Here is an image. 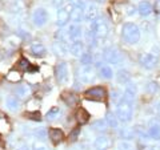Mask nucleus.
Listing matches in <instances>:
<instances>
[{
    "label": "nucleus",
    "instance_id": "5",
    "mask_svg": "<svg viewBox=\"0 0 160 150\" xmlns=\"http://www.w3.org/2000/svg\"><path fill=\"white\" fill-rule=\"evenodd\" d=\"M84 94H86L87 98L93 100V101H103V100L107 97L106 89L102 88V87H93L91 89H88Z\"/></svg>",
    "mask_w": 160,
    "mask_h": 150
},
{
    "label": "nucleus",
    "instance_id": "40",
    "mask_svg": "<svg viewBox=\"0 0 160 150\" xmlns=\"http://www.w3.org/2000/svg\"><path fill=\"white\" fill-rule=\"evenodd\" d=\"M153 9H155V12H156L158 15H160V0H156V2H155Z\"/></svg>",
    "mask_w": 160,
    "mask_h": 150
},
{
    "label": "nucleus",
    "instance_id": "41",
    "mask_svg": "<svg viewBox=\"0 0 160 150\" xmlns=\"http://www.w3.org/2000/svg\"><path fill=\"white\" fill-rule=\"evenodd\" d=\"M16 150H29V146H28V145H26V143H22L20 146L16 148Z\"/></svg>",
    "mask_w": 160,
    "mask_h": 150
},
{
    "label": "nucleus",
    "instance_id": "31",
    "mask_svg": "<svg viewBox=\"0 0 160 150\" xmlns=\"http://www.w3.org/2000/svg\"><path fill=\"white\" fill-rule=\"evenodd\" d=\"M29 68H31V64H29V61L27 59L22 57L18 61V69H20V71H28Z\"/></svg>",
    "mask_w": 160,
    "mask_h": 150
},
{
    "label": "nucleus",
    "instance_id": "12",
    "mask_svg": "<svg viewBox=\"0 0 160 150\" xmlns=\"http://www.w3.org/2000/svg\"><path fill=\"white\" fill-rule=\"evenodd\" d=\"M31 53L33 54V56H38V57H42V56H44L46 54V47L43 45L42 43H39V41H36V43H32L31 44Z\"/></svg>",
    "mask_w": 160,
    "mask_h": 150
},
{
    "label": "nucleus",
    "instance_id": "2",
    "mask_svg": "<svg viewBox=\"0 0 160 150\" xmlns=\"http://www.w3.org/2000/svg\"><path fill=\"white\" fill-rule=\"evenodd\" d=\"M116 116L120 121L128 122L132 118V102L126 101V100H120L116 106Z\"/></svg>",
    "mask_w": 160,
    "mask_h": 150
},
{
    "label": "nucleus",
    "instance_id": "26",
    "mask_svg": "<svg viewBox=\"0 0 160 150\" xmlns=\"http://www.w3.org/2000/svg\"><path fill=\"white\" fill-rule=\"evenodd\" d=\"M107 128H108V124H107L106 120H103V121L102 120H98V121L93 124V129L98 132H106Z\"/></svg>",
    "mask_w": 160,
    "mask_h": 150
},
{
    "label": "nucleus",
    "instance_id": "28",
    "mask_svg": "<svg viewBox=\"0 0 160 150\" xmlns=\"http://www.w3.org/2000/svg\"><path fill=\"white\" fill-rule=\"evenodd\" d=\"M118 149H119V150H135V146H133L132 142L127 141V139H123V141L119 142Z\"/></svg>",
    "mask_w": 160,
    "mask_h": 150
},
{
    "label": "nucleus",
    "instance_id": "23",
    "mask_svg": "<svg viewBox=\"0 0 160 150\" xmlns=\"http://www.w3.org/2000/svg\"><path fill=\"white\" fill-rule=\"evenodd\" d=\"M98 16V8L95 6H87L84 11V19L86 20H95Z\"/></svg>",
    "mask_w": 160,
    "mask_h": 150
},
{
    "label": "nucleus",
    "instance_id": "38",
    "mask_svg": "<svg viewBox=\"0 0 160 150\" xmlns=\"http://www.w3.org/2000/svg\"><path fill=\"white\" fill-rule=\"evenodd\" d=\"M79 133H80V128H76V129H75V130L71 133V136H69V138H71L72 141H75V139L78 138V134H79Z\"/></svg>",
    "mask_w": 160,
    "mask_h": 150
},
{
    "label": "nucleus",
    "instance_id": "42",
    "mask_svg": "<svg viewBox=\"0 0 160 150\" xmlns=\"http://www.w3.org/2000/svg\"><path fill=\"white\" fill-rule=\"evenodd\" d=\"M53 4H55V6H62V4H63V0H55Z\"/></svg>",
    "mask_w": 160,
    "mask_h": 150
},
{
    "label": "nucleus",
    "instance_id": "25",
    "mask_svg": "<svg viewBox=\"0 0 160 150\" xmlns=\"http://www.w3.org/2000/svg\"><path fill=\"white\" fill-rule=\"evenodd\" d=\"M133 130L132 129H129V128H123V129H120L119 130V136L124 138V139H131L133 137Z\"/></svg>",
    "mask_w": 160,
    "mask_h": 150
},
{
    "label": "nucleus",
    "instance_id": "3",
    "mask_svg": "<svg viewBox=\"0 0 160 150\" xmlns=\"http://www.w3.org/2000/svg\"><path fill=\"white\" fill-rule=\"evenodd\" d=\"M89 32L96 39H104L109 32V28L107 26V23L104 20H91V24H89Z\"/></svg>",
    "mask_w": 160,
    "mask_h": 150
},
{
    "label": "nucleus",
    "instance_id": "16",
    "mask_svg": "<svg viewBox=\"0 0 160 150\" xmlns=\"http://www.w3.org/2000/svg\"><path fill=\"white\" fill-rule=\"evenodd\" d=\"M148 137L152 139H160V124L152 122L151 126L148 128Z\"/></svg>",
    "mask_w": 160,
    "mask_h": 150
},
{
    "label": "nucleus",
    "instance_id": "21",
    "mask_svg": "<svg viewBox=\"0 0 160 150\" xmlns=\"http://www.w3.org/2000/svg\"><path fill=\"white\" fill-rule=\"evenodd\" d=\"M76 118H78V121H79L80 125L87 124L89 121V113L84 108H80L78 110V113H76Z\"/></svg>",
    "mask_w": 160,
    "mask_h": 150
},
{
    "label": "nucleus",
    "instance_id": "36",
    "mask_svg": "<svg viewBox=\"0 0 160 150\" xmlns=\"http://www.w3.org/2000/svg\"><path fill=\"white\" fill-rule=\"evenodd\" d=\"M26 117L33 120V121H40V118H42V116H40V113L38 110H35V112H27L26 113Z\"/></svg>",
    "mask_w": 160,
    "mask_h": 150
},
{
    "label": "nucleus",
    "instance_id": "7",
    "mask_svg": "<svg viewBox=\"0 0 160 150\" xmlns=\"http://www.w3.org/2000/svg\"><path fill=\"white\" fill-rule=\"evenodd\" d=\"M75 7H72L71 4H68L66 8H62L58 11V26L59 27H64L66 24L69 21V15H71V11Z\"/></svg>",
    "mask_w": 160,
    "mask_h": 150
},
{
    "label": "nucleus",
    "instance_id": "30",
    "mask_svg": "<svg viewBox=\"0 0 160 150\" xmlns=\"http://www.w3.org/2000/svg\"><path fill=\"white\" fill-rule=\"evenodd\" d=\"M129 78H131V76H129V73L127 71H119V73H118V81L119 82L127 84L129 81Z\"/></svg>",
    "mask_w": 160,
    "mask_h": 150
},
{
    "label": "nucleus",
    "instance_id": "6",
    "mask_svg": "<svg viewBox=\"0 0 160 150\" xmlns=\"http://www.w3.org/2000/svg\"><path fill=\"white\" fill-rule=\"evenodd\" d=\"M47 20H48V13H47V11L44 8H36L33 11V13H32V21H33L35 26L43 27L44 24L47 23Z\"/></svg>",
    "mask_w": 160,
    "mask_h": 150
},
{
    "label": "nucleus",
    "instance_id": "32",
    "mask_svg": "<svg viewBox=\"0 0 160 150\" xmlns=\"http://www.w3.org/2000/svg\"><path fill=\"white\" fill-rule=\"evenodd\" d=\"M7 80L11 82H16V81H20L22 80V74L16 71H11L8 74H7Z\"/></svg>",
    "mask_w": 160,
    "mask_h": 150
},
{
    "label": "nucleus",
    "instance_id": "27",
    "mask_svg": "<svg viewBox=\"0 0 160 150\" xmlns=\"http://www.w3.org/2000/svg\"><path fill=\"white\" fill-rule=\"evenodd\" d=\"M59 113H60L59 106H53V108H51V109H49V110L47 112L46 118L48 120V121H52V120H55V118L59 116Z\"/></svg>",
    "mask_w": 160,
    "mask_h": 150
},
{
    "label": "nucleus",
    "instance_id": "20",
    "mask_svg": "<svg viewBox=\"0 0 160 150\" xmlns=\"http://www.w3.org/2000/svg\"><path fill=\"white\" fill-rule=\"evenodd\" d=\"M83 9L82 8H73L71 11V15H69V19H71V21H73L75 24H79L82 21V19L84 17L83 16Z\"/></svg>",
    "mask_w": 160,
    "mask_h": 150
},
{
    "label": "nucleus",
    "instance_id": "4",
    "mask_svg": "<svg viewBox=\"0 0 160 150\" xmlns=\"http://www.w3.org/2000/svg\"><path fill=\"white\" fill-rule=\"evenodd\" d=\"M103 57L106 60L107 63L112 64V65H118V64L122 61V56H120V53L116 48H106L103 52Z\"/></svg>",
    "mask_w": 160,
    "mask_h": 150
},
{
    "label": "nucleus",
    "instance_id": "37",
    "mask_svg": "<svg viewBox=\"0 0 160 150\" xmlns=\"http://www.w3.org/2000/svg\"><path fill=\"white\" fill-rule=\"evenodd\" d=\"M147 91L149 92V93H155V92H158L159 91V85L156 84V82H149L148 85H147Z\"/></svg>",
    "mask_w": 160,
    "mask_h": 150
},
{
    "label": "nucleus",
    "instance_id": "45",
    "mask_svg": "<svg viewBox=\"0 0 160 150\" xmlns=\"http://www.w3.org/2000/svg\"><path fill=\"white\" fill-rule=\"evenodd\" d=\"M148 150H153V149H148Z\"/></svg>",
    "mask_w": 160,
    "mask_h": 150
},
{
    "label": "nucleus",
    "instance_id": "43",
    "mask_svg": "<svg viewBox=\"0 0 160 150\" xmlns=\"http://www.w3.org/2000/svg\"><path fill=\"white\" fill-rule=\"evenodd\" d=\"M156 114H158V116H160V102L156 105Z\"/></svg>",
    "mask_w": 160,
    "mask_h": 150
},
{
    "label": "nucleus",
    "instance_id": "39",
    "mask_svg": "<svg viewBox=\"0 0 160 150\" xmlns=\"http://www.w3.org/2000/svg\"><path fill=\"white\" fill-rule=\"evenodd\" d=\"M32 150H49L47 146H44V145H40V143H35L33 145V149Z\"/></svg>",
    "mask_w": 160,
    "mask_h": 150
},
{
    "label": "nucleus",
    "instance_id": "1",
    "mask_svg": "<svg viewBox=\"0 0 160 150\" xmlns=\"http://www.w3.org/2000/svg\"><path fill=\"white\" fill-rule=\"evenodd\" d=\"M122 37L128 44H136L140 40V29L136 24L126 23L122 27Z\"/></svg>",
    "mask_w": 160,
    "mask_h": 150
},
{
    "label": "nucleus",
    "instance_id": "8",
    "mask_svg": "<svg viewBox=\"0 0 160 150\" xmlns=\"http://www.w3.org/2000/svg\"><path fill=\"white\" fill-rule=\"evenodd\" d=\"M55 74L59 82H66L68 78V67L66 63H59L55 68Z\"/></svg>",
    "mask_w": 160,
    "mask_h": 150
},
{
    "label": "nucleus",
    "instance_id": "14",
    "mask_svg": "<svg viewBox=\"0 0 160 150\" xmlns=\"http://www.w3.org/2000/svg\"><path fill=\"white\" fill-rule=\"evenodd\" d=\"M48 133H49V138H51V141H52L53 143H59V142L64 138V134H63V132L60 130V129L51 128V129L48 130Z\"/></svg>",
    "mask_w": 160,
    "mask_h": 150
},
{
    "label": "nucleus",
    "instance_id": "15",
    "mask_svg": "<svg viewBox=\"0 0 160 150\" xmlns=\"http://www.w3.org/2000/svg\"><path fill=\"white\" fill-rule=\"evenodd\" d=\"M31 87L27 84H23V85H19L16 88V96L18 98H27L29 94H31Z\"/></svg>",
    "mask_w": 160,
    "mask_h": 150
},
{
    "label": "nucleus",
    "instance_id": "17",
    "mask_svg": "<svg viewBox=\"0 0 160 150\" xmlns=\"http://www.w3.org/2000/svg\"><path fill=\"white\" fill-rule=\"evenodd\" d=\"M152 11H153V7L148 2H142L138 7V12L142 16H148V15L152 13Z\"/></svg>",
    "mask_w": 160,
    "mask_h": 150
},
{
    "label": "nucleus",
    "instance_id": "29",
    "mask_svg": "<svg viewBox=\"0 0 160 150\" xmlns=\"http://www.w3.org/2000/svg\"><path fill=\"white\" fill-rule=\"evenodd\" d=\"M80 63H82L84 67H89V65H91V63H92V56H91V53L83 52V54L80 56Z\"/></svg>",
    "mask_w": 160,
    "mask_h": 150
},
{
    "label": "nucleus",
    "instance_id": "10",
    "mask_svg": "<svg viewBox=\"0 0 160 150\" xmlns=\"http://www.w3.org/2000/svg\"><path fill=\"white\" fill-rule=\"evenodd\" d=\"M111 145H112V141L107 136H99L93 142V146L98 150H108L111 148Z\"/></svg>",
    "mask_w": 160,
    "mask_h": 150
},
{
    "label": "nucleus",
    "instance_id": "18",
    "mask_svg": "<svg viewBox=\"0 0 160 150\" xmlns=\"http://www.w3.org/2000/svg\"><path fill=\"white\" fill-rule=\"evenodd\" d=\"M69 52H71L73 56H82L83 54V43L82 41H72L71 45H69Z\"/></svg>",
    "mask_w": 160,
    "mask_h": 150
},
{
    "label": "nucleus",
    "instance_id": "19",
    "mask_svg": "<svg viewBox=\"0 0 160 150\" xmlns=\"http://www.w3.org/2000/svg\"><path fill=\"white\" fill-rule=\"evenodd\" d=\"M80 77H82L84 82H91L93 80V72L91 67H84L82 69V72H80Z\"/></svg>",
    "mask_w": 160,
    "mask_h": 150
},
{
    "label": "nucleus",
    "instance_id": "13",
    "mask_svg": "<svg viewBox=\"0 0 160 150\" xmlns=\"http://www.w3.org/2000/svg\"><path fill=\"white\" fill-rule=\"evenodd\" d=\"M135 96H136V87H135V85H132V84H128L127 87H126V91H124L123 100L132 102L133 100H135Z\"/></svg>",
    "mask_w": 160,
    "mask_h": 150
},
{
    "label": "nucleus",
    "instance_id": "22",
    "mask_svg": "<svg viewBox=\"0 0 160 150\" xmlns=\"http://www.w3.org/2000/svg\"><path fill=\"white\" fill-rule=\"evenodd\" d=\"M6 104H7V108L9 109V110H12V112L18 110V109L20 108V101H19V100H18L16 97H13V96L7 97Z\"/></svg>",
    "mask_w": 160,
    "mask_h": 150
},
{
    "label": "nucleus",
    "instance_id": "35",
    "mask_svg": "<svg viewBox=\"0 0 160 150\" xmlns=\"http://www.w3.org/2000/svg\"><path fill=\"white\" fill-rule=\"evenodd\" d=\"M35 136H36L39 139H42V141H44V139H47V132L44 128H39L38 130H35Z\"/></svg>",
    "mask_w": 160,
    "mask_h": 150
},
{
    "label": "nucleus",
    "instance_id": "24",
    "mask_svg": "<svg viewBox=\"0 0 160 150\" xmlns=\"http://www.w3.org/2000/svg\"><path fill=\"white\" fill-rule=\"evenodd\" d=\"M100 76H102L103 78H107V80H109V78H112V76H113V72H112V68L111 67H108V65H103L102 68H100Z\"/></svg>",
    "mask_w": 160,
    "mask_h": 150
},
{
    "label": "nucleus",
    "instance_id": "9",
    "mask_svg": "<svg viewBox=\"0 0 160 150\" xmlns=\"http://www.w3.org/2000/svg\"><path fill=\"white\" fill-rule=\"evenodd\" d=\"M156 63H158V59L153 56L152 53H144L140 56V64H142L143 68L146 69H152L156 67Z\"/></svg>",
    "mask_w": 160,
    "mask_h": 150
},
{
    "label": "nucleus",
    "instance_id": "34",
    "mask_svg": "<svg viewBox=\"0 0 160 150\" xmlns=\"http://www.w3.org/2000/svg\"><path fill=\"white\" fill-rule=\"evenodd\" d=\"M68 2L75 8H82V9H84V7H86V0H68Z\"/></svg>",
    "mask_w": 160,
    "mask_h": 150
},
{
    "label": "nucleus",
    "instance_id": "11",
    "mask_svg": "<svg viewBox=\"0 0 160 150\" xmlns=\"http://www.w3.org/2000/svg\"><path fill=\"white\" fill-rule=\"evenodd\" d=\"M67 35H68V39L72 40V41H78V40L82 37V27L79 24H71L67 31Z\"/></svg>",
    "mask_w": 160,
    "mask_h": 150
},
{
    "label": "nucleus",
    "instance_id": "44",
    "mask_svg": "<svg viewBox=\"0 0 160 150\" xmlns=\"http://www.w3.org/2000/svg\"><path fill=\"white\" fill-rule=\"evenodd\" d=\"M95 2H98V3H103L104 0H95Z\"/></svg>",
    "mask_w": 160,
    "mask_h": 150
},
{
    "label": "nucleus",
    "instance_id": "33",
    "mask_svg": "<svg viewBox=\"0 0 160 150\" xmlns=\"http://www.w3.org/2000/svg\"><path fill=\"white\" fill-rule=\"evenodd\" d=\"M106 121H107V124H108V126H111V128H118V120H116V117L113 116V114H107V117H106Z\"/></svg>",
    "mask_w": 160,
    "mask_h": 150
}]
</instances>
